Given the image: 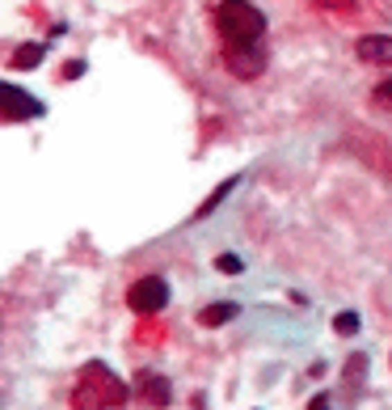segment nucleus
Segmentation results:
<instances>
[{"mask_svg": "<svg viewBox=\"0 0 392 410\" xmlns=\"http://www.w3.org/2000/svg\"><path fill=\"white\" fill-rule=\"evenodd\" d=\"M355 56L363 64H380V68H392V34H367L355 42Z\"/></svg>", "mask_w": 392, "mask_h": 410, "instance_id": "5", "label": "nucleus"}, {"mask_svg": "<svg viewBox=\"0 0 392 410\" xmlns=\"http://www.w3.org/2000/svg\"><path fill=\"white\" fill-rule=\"evenodd\" d=\"M139 385H144V393H148V402H152V406H164V402H169V381H160V377H144Z\"/></svg>", "mask_w": 392, "mask_h": 410, "instance_id": "8", "label": "nucleus"}, {"mask_svg": "<svg viewBox=\"0 0 392 410\" xmlns=\"http://www.w3.org/2000/svg\"><path fill=\"white\" fill-rule=\"evenodd\" d=\"M215 34L223 42V60L232 76L253 81L266 68V13L249 0H219L215 5Z\"/></svg>", "mask_w": 392, "mask_h": 410, "instance_id": "1", "label": "nucleus"}, {"mask_svg": "<svg viewBox=\"0 0 392 410\" xmlns=\"http://www.w3.org/2000/svg\"><path fill=\"white\" fill-rule=\"evenodd\" d=\"M215 267H219L223 275H241V271H245V263L237 259V254H219V259H215Z\"/></svg>", "mask_w": 392, "mask_h": 410, "instance_id": "9", "label": "nucleus"}, {"mask_svg": "<svg viewBox=\"0 0 392 410\" xmlns=\"http://www.w3.org/2000/svg\"><path fill=\"white\" fill-rule=\"evenodd\" d=\"M333 330L338 334H359V313H338L333 318Z\"/></svg>", "mask_w": 392, "mask_h": 410, "instance_id": "10", "label": "nucleus"}, {"mask_svg": "<svg viewBox=\"0 0 392 410\" xmlns=\"http://www.w3.org/2000/svg\"><path fill=\"white\" fill-rule=\"evenodd\" d=\"M237 318V304L232 300H219V304H207V309L198 313L203 326H223V322H232Z\"/></svg>", "mask_w": 392, "mask_h": 410, "instance_id": "7", "label": "nucleus"}, {"mask_svg": "<svg viewBox=\"0 0 392 410\" xmlns=\"http://www.w3.org/2000/svg\"><path fill=\"white\" fill-rule=\"evenodd\" d=\"M127 304L135 313H160L164 304H169V284L160 275H148V279H135L131 292H127Z\"/></svg>", "mask_w": 392, "mask_h": 410, "instance_id": "3", "label": "nucleus"}, {"mask_svg": "<svg viewBox=\"0 0 392 410\" xmlns=\"http://www.w3.org/2000/svg\"><path fill=\"white\" fill-rule=\"evenodd\" d=\"M38 115H42V101L38 97H30L17 85L0 89V119H5V123H22V119H38Z\"/></svg>", "mask_w": 392, "mask_h": 410, "instance_id": "4", "label": "nucleus"}, {"mask_svg": "<svg viewBox=\"0 0 392 410\" xmlns=\"http://www.w3.org/2000/svg\"><path fill=\"white\" fill-rule=\"evenodd\" d=\"M42 56H46V47H42V42H26V47H17L13 68H17V72H30V68L42 64Z\"/></svg>", "mask_w": 392, "mask_h": 410, "instance_id": "6", "label": "nucleus"}, {"mask_svg": "<svg viewBox=\"0 0 392 410\" xmlns=\"http://www.w3.org/2000/svg\"><path fill=\"white\" fill-rule=\"evenodd\" d=\"M375 101H384V106H392V76L375 85Z\"/></svg>", "mask_w": 392, "mask_h": 410, "instance_id": "11", "label": "nucleus"}, {"mask_svg": "<svg viewBox=\"0 0 392 410\" xmlns=\"http://www.w3.org/2000/svg\"><path fill=\"white\" fill-rule=\"evenodd\" d=\"M312 410H329V402H325V397H316V402H312Z\"/></svg>", "mask_w": 392, "mask_h": 410, "instance_id": "12", "label": "nucleus"}, {"mask_svg": "<svg viewBox=\"0 0 392 410\" xmlns=\"http://www.w3.org/2000/svg\"><path fill=\"white\" fill-rule=\"evenodd\" d=\"M127 402V385L110 372L105 364H89L76 381V406L80 410H101V406H123Z\"/></svg>", "mask_w": 392, "mask_h": 410, "instance_id": "2", "label": "nucleus"}]
</instances>
